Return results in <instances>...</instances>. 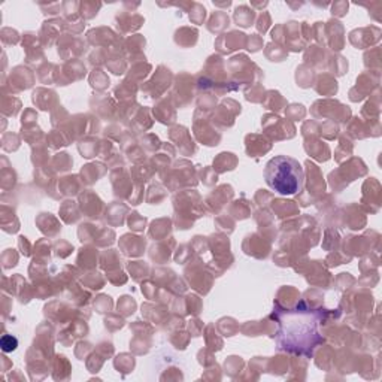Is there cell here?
I'll return each instance as SVG.
<instances>
[{
  "label": "cell",
  "mask_w": 382,
  "mask_h": 382,
  "mask_svg": "<svg viewBox=\"0 0 382 382\" xmlns=\"http://www.w3.org/2000/svg\"><path fill=\"white\" fill-rule=\"evenodd\" d=\"M312 309L305 308L303 303L297 305L296 311H287L285 321H281V338L278 348L290 353L311 354L318 342H323L317 335V315Z\"/></svg>",
  "instance_id": "6da1fadb"
},
{
  "label": "cell",
  "mask_w": 382,
  "mask_h": 382,
  "mask_svg": "<svg viewBox=\"0 0 382 382\" xmlns=\"http://www.w3.org/2000/svg\"><path fill=\"white\" fill-rule=\"evenodd\" d=\"M264 179L273 191L282 196H291L302 188L305 176L297 160L287 155H278L266 164Z\"/></svg>",
  "instance_id": "7a4b0ae2"
},
{
  "label": "cell",
  "mask_w": 382,
  "mask_h": 382,
  "mask_svg": "<svg viewBox=\"0 0 382 382\" xmlns=\"http://www.w3.org/2000/svg\"><path fill=\"white\" fill-rule=\"evenodd\" d=\"M121 247L124 250V254L127 255H140L145 250V241L139 236L126 235L121 238Z\"/></svg>",
  "instance_id": "3957f363"
},
{
  "label": "cell",
  "mask_w": 382,
  "mask_h": 382,
  "mask_svg": "<svg viewBox=\"0 0 382 382\" xmlns=\"http://www.w3.org/2000/svg\"><path fill=\"white\" fill-rule=\"evenodd\" d=\"M235 166H236V157L232 152H223L214 161V170L217 169L218 173L226 172V170H233Z\"/></svg>",
  "instance_id": "277c9868"
},
{
  "label": "cell",
  "mask_w": 382,
  "mask_h": 382,
  "mask_svg": "<svg viewBox=\"0 0 382 382\" xmlns=\"http://www.w3.org/2000/svg\"><path fill=\"white\" fill-rule=\"evenodd\" d=\"M235 19H236L238 25L250 27V25L253 24V19H254V12L250 10L247 6L238 7V9H236V13H235Z\"/></svg>",
  "instance_id": "5b68a950"
},
{
  "label": "cell",
  "mask_w": 382,
  "mask_h": 382,
  "mask_svg": "<svg viewBox=\"0 0 382 382\" xmlns=\"http://www.w3.org/2000/svg\"><path fill=\"white\" fill-rule=\"evenodd\" d=\"M0 347H1L3 353H12V351L16 350L18 341H16V338H13L10 335H3V338L0 341Z\"/></svg>",
  "instance_id": "8992f818"
},
{
  "label": "cell",
  "mask_w": 382,
  "mask_h": 382,
  "mask_svg": "<svg viewBox=\"0 0 382 382\" xmlns=\"http://www.w3.org/2000/svg\"><path fill=\"white\" fill-rule=\"evenodd\" d=\"M145 223H146V218L139 217L137 212H133V214L130 215L128 226H130L131 230H143V229H145Z\"/></svg>",
  "instance_id": "52a82bcc"
},
{
  "label": "cell",
  "mask_w": 382,
  "mask_h": 382,
  "mask_svg": "<svg viewBox=\"0 0 382 382\" xmlns=\"http://www.w3.org/2000/svg\"><path fill=\"white\" fill-rule=\"evenodd\" d=\"M134 306H136L134 300H131V297H127V296L121 297V300L118 302V309H121V311L126 309L124 314H133L134 312Z\"/></svg>",
  "instance_id": "ba28073f"
},
{
  "label": "cell",
  "mask_w": 382,
  "mask_h": 382,
  "mask_svg": "<svg viewBox=\"0 0 382 382\" xmlns=\"http://www.w3.org/2000/svg\"><path fill=\"white\" fill-rule=\"evenodd\" d=\"M255 36H257V34H254V36H251V39H250V40H251V42H253V43H257V40H260V39H257V37H255ZM251 42H250V43H251ZM250 49H251V51H253V52H254V51H258V49H260V46H257V45H253V46H251V48H250Z\"/></svg>",
  "instance_id": "9c48e42d"
}]
</instances>
